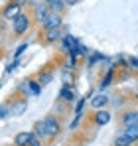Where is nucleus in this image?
Here are the masks:
<instances>
[{
	"instance_id": "412c9836",
	"label": "nucleus",
	"mask_w": 138,
	"mask_h": 146,
	"mask_svg": "<svg viewBox=\"0 0 138 146\" xmlns=\"http://www.w3.org/2000/svg\"><path fill=\"white\" fill-rule=\"evenodd\" d=\"M28 85H30V89H32V93H36V95H38V93L42 91V85H40L38 81H32V79H28Z\"/></svg>"
},
{
	"instance_id": "39448f33",
	"label": "nucleus",
	"mask_w": 138,
	"mask_h": 146,
	"mask_svg": "<svg viewBox=\"0 0 138 146\" xmlns=\"http://www.w3.org/2000/svg\"><path fill=\"white\" fill-rule=\"evenodd\" d=\"M57 28H61V16L49 12V16L44 20V32L46 30H57Z\"/></svg>"
},
{
	"instance_id": "7ed1b4c3",
	"label": "nucleus",
	"mask_w": 138,
	"mask_h": 146,
	"mask_svg": "<svg viewBox=\"0 0 138 146\" xmlns=\"http://www.w3.org/2000/svg\"><path fill=\"white\" fill-rule=\"evenodd\" d=\"M12 28H14V34H16V36H22V34H26V32L30 30V16H26V14L16 16V18H14V24H12Z\"/></svg>"
},
{
	"instance_id": "393cba45",
	"label": "nucleus",
	"mask_w": 138,
	"mask_h": 146,
	"mask_svg": "<svg viewBox=\"0 0 138 146\" xmlns=\"http://www.w3.org/2000/svg\"><path fill=\"white\" fill-rule=\"evenodd\" d=\"M128 63H130V67H132V69H138V57H130V59H128Z\"/></svg>"
},
{
	"instance_id": "c85d7f7f",
	"label": "nucleus",
	"mask_w": 138,
	"mask_h": 146,
	"mask_svg": "<svg viewBox=\"0 0 138 146\" xmlns=\"http://www.w3.org/2000/svg\"><path fill=\"white\" fill-rule=\"evenodd\" d=\"M136 99H138V93H136Z\"/></svg>"
},
{
	"instance_id": "bb28decb",
	"label": "nucleus",
	"mask_w": 138,
	"mask_h": 146,
	"mask_svg": "<svg viewBox=\"0 0 138 146\" xmlns=\"http://www.w3.org/2000/svg\"><path fill=\"white\" fill-rule=\"evenodd\" d=\"M10 2H12V4H18V6H24L28 0H10Z\"/></svg>"
},
{
	"instance_id": "4468645a",
	"label": "nucleus",
	"mask_w": 138,
	"mask_h": 146,
	"mask_svg": "<svg viewBox=\"0 0 138 146\" xmlns=\"http://www.w3.org/2000/svg\"><path fill=\"white\" fill-rule=\"evenodd\" d=\"M34 134H36L38 138H47L46 136V122L44 121H38L34 124Z\"/></svg>"
},
{
	"instance_id": "9d476101",
	"label": "nucleus",
	"mask_w": 138,
	"mask_h": 146,
	"mask_svg": "<svg viewBox=\"0 0 138 146\" xmlns=\"http://www.w3.org/2000/svg\"><path fill=\"white\" fill-rule=\"evenodd\" d=\"M44 40H46V44H55V42H59V40H61V30H59V28H57V30H46Z\"/></svg>"
},
{
	"instance_id": "f3484780",
	"label": "nucleus",
	"mask_w": 138,
	"mask_h": 146,
	"mask_svg": "<svg viewBox=\"0 0 138 146\" xmlns=\"http://www.w3.org/2000/svg\"><path fill=\"white\" fill-rule=\"evenodd\" d=\"M122 132H124L132 142H136V140H138V124H136V126H126Z\"/></svg>"
},
{
	"instance_id": "dca6fc26",
	"label": "nucleus",
	"mask_w": 138,
	"mask_h": 146,
	"mask_svg": "<svg viewBox=\"0 0 138 146\" xmlns=\"http://www.w3.org/2000/svg\"><path fill=\"white\" fill-rule=\"evenodd\" d=\"M132 144H134V142H132L124 132H120V134L115 138V146H132Z\"/></svg>"
},
{
	"instance_id": "423d86ee",
	"label": "nucleus",
	"mask_w": 138,
	"mask_h": 146,
	"mask_svg": "<svg viewBox=\"0 0 138 146\" xmlns=\"http://www.w3.org/2000/svg\"><path fill=\"white\" fill-rule=\"evenodd\" d=\"M20 10H22V6H18V4H8V6L2 8V16H4L6 20H14L16 16L22 14Z\"/></svg>"
},
{
	"instance_id": "6e6552de",
	"label": "nucleus",
	"mask_w": 138,
	"mask_h": 146,
	"mask_svg": "<svg viewBox=\"0 0 138 146\" xmlns=\"http://www.w3.org/2000/svg\"><path fill=\"white\" fill-rule=\"evenodd\" d=\"M107 105H109V97H107L105 93L95 95V97H93V101H91V107H93V109H97V111H99V109H105Z\"/></svg>"
},
{
	"instance_id": "5701e85b",
	"label": "nucleus",
	"mask_w": 138,
	"mask_h": 146,
	"mask_svg": "<svg viewBox=\"0 0 138 146\" xmlns=\"http://www.w3.org/2000/svg\"><path fill=\"white\" fill-rule=\"evenodd\" d=\"M28 146H42L40 138H38V136H36L34 132H32V138H30V144H28Z\"/></svg>"
},
{
	"instance_id": "f03ea898",
	"label": "nucleus",
	"mask_w": 138,
	"mask_h": 146,
	"mask_svg": "<svg viewBox=\"0 0 138 146\" xmlns=\"http://www.w3.org/2000/svg\"><path fill=\"white\" fill-rule=\"evenodd\" d=\"M46 122V136L47 138H55L57 134H59V130H61V124L57 121V117H53V115H49L44 119Z\"/></svg>"
},
{
	"instance_id": "f8f14e48",
	"label": "nucleus",
	"mask_w": 138,
	"mask_h": 146,
	"mask_svg": "<svg viewBox=\"0 0 138 146\" xmlns=\"http://www.w3.org/2000/svg\"><path fill=\"white\" fill-rule=\"evenodd\" d=\"M63 8H65L63 0H49V2H47V10H49L51 14H61Z\"/></svg>"
},
{
	"instance_id": "0eeeda50",
	"label": "nucleus",
	"mask_w": 138,
	"mask_h": 146,
	"mask_svg": "<svg viewBox=\"0 0 138 146\" xmlns=\"http://www.w3.org/2000/svg\"><path fill=\"white\" fill-rule=\"evenodd\" d=\"M93 119H95V124H97V126H103V124L111 122L113 117H111V113H109L107 109H99V111L95 113V117H93Z\"/></svg>"
},
{
	"instance_id": "b1692460",
	"label": "nucleus",
	"mask_w": 138,
	"mask_h": 146,
	"mask_svg": "<svg viewBox=\"0 0 138 146\" xmlns=\"http://www.w3.org/2000/svg\"><path fill=\"white\" fill-rule=\"evenodd\" d=\"M26 49H28V44H22L20 48H18L16 51H14V55H16V57H20V55H22V53L26 51Z\"/></svg>"
},
{
	"instance_id": "a211bd4d",
	"label": "nucleus",
	"mask_w": 138,
	"mask_h": 146,
	"mask_svg": "<svg viewBox=\"0 0 138 146\" xmlns=\"http://www.w3.org/2000/svg\"><path fill=\"white\" fill-rule=\"evenodd\" d=\"M36 16H38V20H40V22H44L47 16H49V10H47L46 4H44V6H38V8H36Z\"/></svg>"
},
{
	"instance_id": "1a4fd4ad",
	"label": "nucleus",
	"mask_w": 138,
	"mask_h": 146,
	"mask_svg": "<svg viewBox=\"0 0 138 146\" xmlns=\"http://www.w3.org/2000/svg\"><path fill=\"white\" fill-rule=\"evenodd\" d=\"M30 138H32V132H28V130L18 132L14 136V146H28L30 144Z\"/></svg>"
},
{
	"instance_id": "20e7f679",
	"label": "nucleus",
	"mask_w": 138,
	"mask_h": 146,
	"mask_svg": "<svg viewBox=\"0 0 138 146\" xmlns=\"http://www.w3.org/2000/svg\"><path fill=\"white\" fill-rule=\"evenodd\" d=\"M120 122L122 126H136L138 124V109H132V111H126L122 117H120Z\"/></svg>"
},
{
	"instance_id": "6ab92c4d",
	"label": "nucleus",
	"mask_w": 138,
	"mask_h": 146,
	"mask_svg": "<svg viewBox=\"0 0 138 146\" xmlns=\"http://www.w3.org/2000/svg\"><path fill=\"white\" fill-rule=\"evenodd\" d=\"M75 65H77V57H73V55H67L63 69H67V71H73V69H75Z\"/></svg>"
},
{
	"instance_id": "ddd939ff",
	"label": "nucleus",
	"mask_w": 138,
	"mask_h": 146,
	"mask_svg": "<svg viewBox=\"0 0 138 146\" xmlns=\"http://www.w3.org/2000/svg\"><path fill=\"white\" fill-rule=\"evenodd\" d=\"M59 97L63 99L65 103H73V101H75V89H73V87H63V89L59 91Z\"/></svg>"
},
{
	"instance_id": "cd10ccee",
	"label": "nucleus",
	"mask_w": 138,
	"mask_h": 146,
	"mask_svg": "<svg viewBox=\"0 0 138 146\" xmlns=\"http://www.w3.org/2000/svg\"><path fill=\"white\" fill-rule=\"evenodd\" d=\"M77 2H79V0H63L65 6H73V4H77Z\"/></svg>"
},
{
	"instance_id": "c756f323",
	"label": "nucleus",
	"mask_w": 138,
	"mask_h": 146,
	"mask_svg": "<svg viewBox=\"0 0 138 146\" xmlns=\"http://www.w3.org/2000/svg\"><path fill=\"white\" fill-rule=\"evenodd\" d=\"M46 2H49V0H46Z\"/></svg>"
},
{
	"instance_id": "4be33fe9",
	"label": "nucleus",
	"mask_w": 138,
	"mask_h": 146,
	"mask_svg": "<svg viewBox=\"0 0 138 146\" xmlns=\"http://www.w3.org/2000/svg\"><path fill=\"white\" fill-rule=\"evenodd\" d=\"M10 115V111H8V105L4 103V105H0V119H6Z\"/></svg>"
},
{
	"instance_id": "2eb2a0df",
	"label": "nucleus",
	"mask_w": 138,
	"mask_h": 146,
	"mask_svg": "<svg viewBox=\"0 0 138 146\" xmlns=\"http://www.w3.org/2000/svg\"><path fill=\"white\" fill-rule=\"evenodd\" d=\"M61 81H63V87H73V83H75L73 71H67V69H63V73H61Z\"/></svg>"
},
{
	"instance_id": "aec40b11",
	"label": "nucleus",
	"mask_w": 138,
	"mask_h": 146,
	"mask_svg": "<svg viewBox=\"0 0 138 146\" xmlns=\"http://www.w3.org/2000/svg\"><path fill=\"white\" fill-rule=\"evenodd\" d=\"M111 81H113V69H109V73L103 77V81H101V89L109 87V85H111Z\"/></svg>"
},
{
	"instance_id": "a878e982",
	"label": "nucleus",
	"mask_w": 138,
	"mask_h": 146,
	"mask_svg": "<svg viewBox=\"0 0 138 146\" xmlns=\"http://www.w3.org/2000/svg\"><path fill=\"white\" fill-rule=\"evenodd\" d=\"M16 65H18V61H14V63H8V65H6V73H12L14 69H16Z\"/></svg>"
},
{
	"instance_id": "f257e3e1",
	"label": "nucleus",
	"mask_w": 138,
	"mask_h": 146,
	"mask_svg": "<svg viewBox=\"0 0 138 146\" xmlns=\"http://www.w3.org/2000/svg\"><path fill=\"white\" fill-rule=\"evenodd\" d=\"M6 105H8L10 115H14V117H20V115H24V113H26V109H28V101H26V97L12 99V101H8Z\"/></svg>"
},
{
	"instance_id": "9b49d317",
	"label": "nucleus",
	"mask_w": 138,
	"mask_h": 146,
	"mask_svg": "<svg viewBox=\"0 0 138 146\" xmlns=\"http://www.w3.org/2000/svg\"><path fill=\"white\" fill-rule=\"evenodd\" d=\"M53 77H55V73L51 71V69H46V71H40L38 73V83L44 87V85H49L51 81H53Z\"/></svg>"
}]
</instances>
